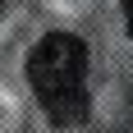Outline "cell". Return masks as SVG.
I'll return each mask as SVG.
<instances>
[{"label":"cell","mask_w":133,"mask_h":133,"mask_svg":"<svg viewBox=\"0 0 133 133\" xmlns=\"http://www.w3.org/2000/svg\"><path fill=\"white\" fill-rule=\"evenodd\" d=\"M124 28L133 32V0H124Z\"/></svg>","instance_id":"7a4b0ae2"},{"label":"cell","mask_w":133,"mask_h":133,"mask_svg":"<svg viewBox=\"0 0 133 133\" xmlns=\"http://www.w3.org/2000/svg\"><path fill=\"white\" fill-rule=\"evenodd\" d=\"M87 46H83L74 32H51L41 37L28 55V83L37 87L41 110L51 115L55 124H78L87 119Z\"/></svg>","instance_id":"6da1fadb"},{"label":"cell","mask_w":133,"mask_h":133,"mask_svg":"<svg viewBox=\"0 0 133 133\" xmlns=\"http://www.w3.org/2000/svg\"><path fill=\"white\" fill-rule=\"evenodd\" d=\"M0 9H5V0H0Z\"/></svg>","instance_id":"3957f363"}]
</instances>
